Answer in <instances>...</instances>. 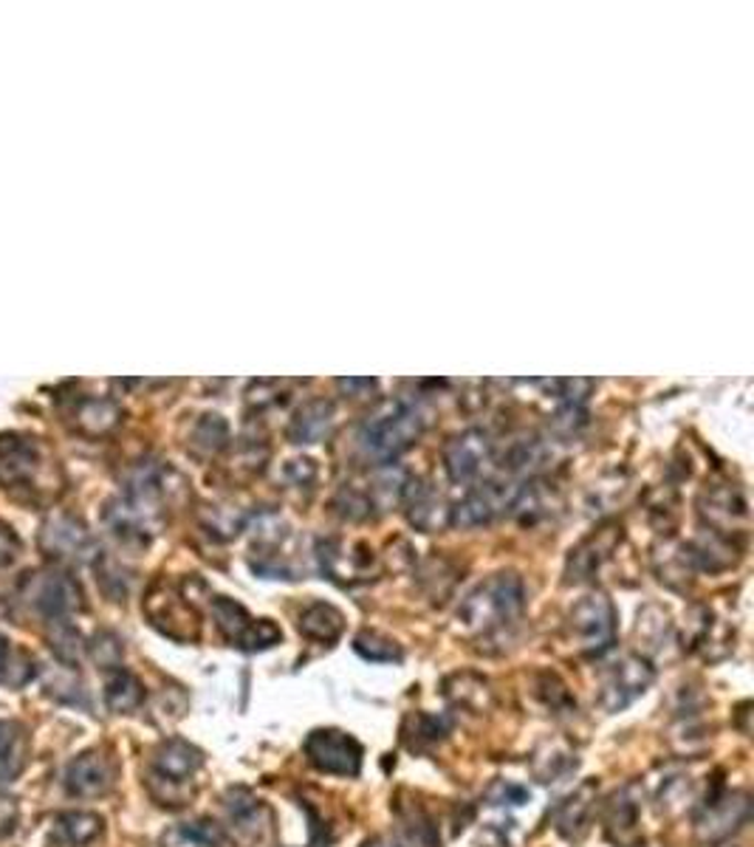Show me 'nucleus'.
Masks as SVG:
<instances>
[{"label":"nucleus","mask_w":754,"mask_h":847,"mask_svg":"<svg viewBox=\"0 0 754 847\" xmlns=\"http://www.w3.org/2000/svg\"><path fill=\"white\" fill-rule=\"evenodd\" d=\"M523 602H526V590L514 571L492 574L461 602L455 616L458 627L472 639H492L520 619Z\"/></svg>","instance_id":"nucleus-1"},{"label":"nucleus","mask_w":754,"mask_h":847,"mask_svg":"<svg viewBox=\"0 0 754 847\" xmlns=\"http://www.w3.org/2000/svg\"><path fill=\"white\" fill-rule=\"evenodd\" d=\"M425 416L412 405H390L365 421L359 432V447L368 458L390 463L407 452L425 432Z\"/></svg>","instance_id":"nucleus-2"},{"label":"nucleus","mask_w":754,"mask_h":847,"mask_svg":"<svg viewBox=\"0 0 754 847\" xmlns=\"http://www.w3.org/2000/svg\"><path fill=\"white\" fill-rule=\"evenodd\" d=\"M568 641L585 656H603L616 641V607L603 590L583 596L565 621Z\"/></svg>","instance_id":"nucleus-3"},{"label":"nucleus","mask_w":754,"mask_h":847,"mask_svg":"<svg viewBox=\"0 0 754 847\" xmlns=\"http://www.w3.org/2000/svg\"><path fill=\"white\" fill-rule=\"evenodd\" d=\"M210 610L223 639L238 650L260 652L280 645L283 639V630L272 619H254L241 602L229 599V596H216L210 602Z\"/></svg>","instance_id":"nucleus-4"},{"label":"nucleus","mask_w":754,"mask_h":847,"mask_svg":"<svg viewBox=\"0 0 754 847\" xmlns=\"http://www.w3.org/2000/svg\"><path fill=\"white\" fill-rule=\"evenodd\" d=\"M317 560L323 574L336 585H362L376 579L381 571L374 548L362 540H320Z\"/></svg>","instance_id":"nucleus-5"},{"label":"nucleus","mask_w":754,"mask_h":847,"mask_svg":"<svg viewBox=\"0 0 754 847\" xmlns=\"http://www.w3.org/2000/svg\"><path fill=\"white\" fill-rule=\"evenodd\" d=\"M145 614L156 630L176 641H196L201 636V619L192 602L181 590L156 582L145 596Z\"/></svg>","instance_id":"nucleus-6"},{"label":"nucleus","mask_w":754,"mask_h":847,"mask_svg":"<svg viewBox=\"0 0 754 847\" xmlns=\"http://www.w3.org/2000/svg\"><path fill=\"white\" fill-rule=\"evenodd\" d=\"M303 754L317 772L334 777H356L362 772V743L339 729H314L305 738Z\"/></svg>","instance_id":"nucleus-7"},{"label":"nucleus","mask_w":754,"mask_h":847,"mask_svg":"<svg viewBox=\"0 0 754 847\" xmlns=\"http://www.w3.org/2000/svg\"><path fill=\"white\" fill-rule=\"evenodd\" d=\"M656 681V667L650 665V658L639 656V652H628L619 661L608 667L599 687V707L605 712H621L639 696L650 690V683Z\"/></svg>","instance_id":"nucleus-8"},{"label":"nucleus","mask_w":754,"mask_h":847,"mask_svg":"<svg viewBox=\"0 0 754 847\" xmlns=\"http://www.w3.org/2000/svg\"><path fill=\"white\" fill-rule=\"evenodd\" d=\"M752 816V799L743 791H721L706 797L695 816V834L706 845L726 841L732 834L743 828Z\"/></svg>","instance_id":"nucleus-9"},{"label":"nucleus","mask_w":754,"mask_h":847,"mask_svg":"<svg viewBox=\"0 0 754 847\" xmlns=\"http://www.w3.org/2000/svg\"><path fill=\"white\" fill-rule=\"evenodd\" d=\"M520 487L512 481H486L463 494L455 506L450 509V525L455 529H481L489 525L498 514L512 509V500Z\"/></svg>","instance_id":"nucleus-10"},{"label":"nucleus","mask_w":754,"mask_h":847,"mask_svg":"<svg viewBox=\"0 0 754 847\" xmlns=\"http://www.w3.org/2000/svg\"><path fill=\"white\" fill-rule=\"evenodd\" d=\"M701 520L710 525V532L721 537H735L746 532L748 525V498L735 483H715L698 500Z\"/></svg>","instance_id":"nucleus-11"},{"label":"nucleus","mask_w":754,"mask_h":847,"mask_svg":"<svg viewBox=\"0 0 754 847\" xmlns=\"http://www.w3.org/2000/svg\"><path fill=\"white\" fill-rule=\"evenodd\" d=\"M116 783V760L108 749H88L76 754L65 768V791L76 799L105 797Z\"/></svg>","instance_id":"nucleus-12"},{"label":"nucleus","mask_w":754,"mask_h":847,"mask_svg":"<svg viewBox=\"0 0 754 847\" xmlns=\"http://www.w3.org/2000/svg\"><path fill=\"white\" fill-rule=\"evenodd\" d=\"M227 816L232 836L241 841L243 847H263L272 839L274 816L263 799L252 797L249 791L238 788L227 794Z\"/></svg>","instance_id":"nucleus-13"},{"label":"nucleus","mask_w":754,"mask_h":847,"mask_svg":"<svg viewBox=\"0 0 754 847\" xmlns=\"http://www.w3.org/2000/svg\"><path fill=\"white\" fill-rule=\"evenodd\" d=\"M23 594L29 605H34V610L49 621L69 619L85 605L83 590L69 574H40L38 579L29 582Z\"/></svg>","instance_id":"nucleus-14"},{"label":"nucleus","mask_w":754,"mask_h":847,"mask_svg":"<svg viewBox=\"0 0 754 847\" xmlns=\"http://www.w3.org/2000/svg\"><path fill=\"white\" fill-rule=\"evenodd\" d=\"M441 458H444V469L450 474V481L467 483L478 478L483 463L492 458V438H489L486 430H478V427L463 430L444 443Z\"/></svg>","instance_id":"nucleus-15"},{"label":"nucleus","mask_w":754,"mask_h":847,"mask_svg":"<svg viewBox=\"0 0 754 847\" xmlns=\"http://www.w3.org/2000/svg\"><path fill=\"white\" fill-rule=\"evenodd\" d=\"M621 543V525L605 523L599 525L590 537H585L577 548H570L568 563H565V582L568 585H579V582L594 579L596 571L603 568L605 560L619 548Z\"/></svg>","instance_id":"nucleus-16"},{"label":"nucleus","mask_w":754,"mask_h":847,"mask_svg":"<svg viewBox=\"0 0 754 847\" xmlns=\"http://www.w3.org/2000/svg\"><path fill=\"white\" fill-rule=\"evenodd\" d=\"M401 506H405V514L412 529H419L425 534L444 532L447 525H450V506L438 494V489L421 481V478H410L407 481L405 494H401Z\"/></svg>","instance_id":"nucleus-17"},{"label":"nucleus","mask_w":754,"mask_h":847,"mask_svg":"<svg viewBox=\"0 0 754 847\" xmlns=\"http://www.w3.org/2000/svg\"><path fill=\"white\" fill-rule=\"evenodd\" d=\"M605 836L614 847H645V834L639 825V799L633 788L616 791L603 811Z\"/></svg>","instance_id":"nucleus-18"},{"label":"nucleus","mask_w":754,"mask_h":847,"mask_svg":"<svg viewBox=\"0 0 754 847\" xmlns=\"http://www.w3.org/2000/svg\"><path fill=\"white\" fill-rule=\"evenodd\" d=\"M201 765L203 752L192 746L190 740L170 738L159 743L156 752H153V772H156L159 780H167V783H187L190 777H196Z\"/></svg>","instance_id":"nucleus-19"},{"label":"nucleus","mask_w":754,"mask_h":847,"mask_svg":"<svg viewBox=\"0 0 754 847\" xmlns=\"http://www.w3.org/2000/svg\"><path fill=\"white\" fill-rule=\"evenodd\" d=\"M336 427V407L328 399H311L294 412L289 423V438L294 443H317L334 432Z\"/></svg>","instance_id":"nucleus-20"},{"label":"nucleus","mask_w":754,"mask_h":847,"mask_svg":"<svg viewBox=\"0 0 754 847\" xmlns=\"http://www.w3.org/2000/svg\"><path fill=\"white\" fill-rule=\"evenodd\" d=\"M594 803H596V785L594 783L579 785L574 794H568V797L554 808L552 814L554 828H557L565 839H579V836L588 830Z\"/></svg>","instance_id":"nucleus-21"},{"label":"nucleus","mask_w":754,"mask_h":847,"mask_svg":"<svg viewBox=\"0 0 754 847\" xmlns=\"http://www.w3.org/2000/svg\"><path fill=\"white\" fill-rule=\"evenodd\" d=\"M684 551L695 574L698 571H712L715 574V571H726L737 563L735 543L730 537L710 532V529L701 537L692 540V543H684Z\"/></svg>","instance_id":"nucleus-22"},{"label":"nucleus","mask_w":754,"mask_h":847,"mask_svg":"<svg viewBox=\"0 0 754 847\" xmlns=\"http://www.w3.org/2000/svg\"><path fill=\"white\" fill-rule=\"evenodd\" d=\"M559 506V498L548 483L543 481H528L526 487H520L517 494L512 500L514 520L523 525H537L543 520H548L554 514V509Z\"/></svg>","instance_id":"nucleus-23"},{"label":"nucleus","mask_w":754,"mask_h":847,"mask_svg":"<svg viewBox=\"0 0 754 847\" xmlns=\"http://www.w3.org/2000/svg\"><path fill=\"white\" fill-rule=\"evenodd\" d=\"M297 627L305 639L320 641V645H334L345 630V616L339 607L328 605V602H311L300 610Z\"/></svg>","instance_id":"nucleus-24"},{"label":"nucleus","mask_w":754,"mask_h":847,"mask_svg":"<svg viewBox=\"0 0 754 847\" xmlns=\"http://www.w3.org/2000/svg\"><path fill=\"white\" fill-rule=\"evenodd\" d=\"M147 690L145 683L125 667L111 670L108 681H105V707L114 714H130L145 703Z\"/></svg>","instance_id":"nucleus-25"},{"label":"nucleus","mask_w":754,"mask_h":847,"mask_svg":"<svg viewBox=\"0 0 754 847\" xmlns=\"http://www.w3.org/2000/svg\"><path fill=\"white\" fill-rule=\"evenodd\" d=\"M636 639L645 645L647 656H653V652H664L667 647L676 645V630H672V621H670V616H667L664 607H659V605L641 607L639 621H636Z\"/></svg>","instance_id":"nucleus-26"},{"label":"nucleus","mask_w":754,"mask_h":847,"mask_svg":"<svg viewBox=\"0 0 754 847\" xmlns=\"http://www.w3.org/2000/svg\"><path fill=\"white\" fill-rule=\"evenodd\" d=\"M656 574L664 585H670L672 590H684L692 585V576H695V568H692L690 557H687L684 543H672V540H664V545L656 548Z\"/></svg>","instance_id":"nucleus-27"},{"label":"nucleus","mask_w":754,"mask_h":847,"mask_svg":"<svg viewBox=\"0 0 754 847\" xmlns=\"http://www.w3.org/2000/svg\"><path fill=\"white\" fill-rule=\"evenodd\" d=\"M43 548L51 557L63 560H83L85 551L91 548V537L85 534L83 525L63 520V523L49 525V532H43Z\"/></svg>","instance_id":"nucleus-28"},{"label":"nucleus","mask_w":754,"mask_h":847,"mask_svg":"<svg viewBox=\"0 0 754 847\" xmlns=\"http://www.w3.org/2000/svg\"><path fill=\"white\" fill-rule=\"evenodd\" d=\"M444 692L455 707L472 709V712H483L492 703L489 681L475 676V672H455V676H450L444 681Z\"/></svg>","instance_id":"nucleus-29"},{"label":"nucleus","mask_w":754,"mask_h":847,"mask_svg":"<svg viewBox=\"0 0 754 847\" xmlns=\"http://www.w3.org/2000/svg\"><path fill=\"white\" fill-rule=\"evenodd\" d=\"M574 768H577V757H574V752H570L565 743H559V740L543 743L532 757V774L540 783H557V780H563L565 774H570Z\"/></svg>","instance_id":"nucleus-30"},{"label":"nucleus","mask_w":754,"mask_h":847,"mask_svg":"<svg viewBox=\"0 0 754 847\" xmlns=\"http://www.w3.org/2000/svg\"><path fill=\"white\" fill-rule=\"evenodd\" d=\"M102 830H105V819L94 811H69V814H60L57 819L60 839L71 847L91 845L100 839Z\"/></svg>","instance_id":"nucleus-31"},{"label":"nucleus","mask_w":754,"mask_h":847,"mask_svg":"<svg viewBox=\"0 0 754 847\" xmlns=\"http://www.w3.org/2000/svg\"><path fill=\"white\" fill-rule=\"evenodd\" d=\"M229 443V423L218 412H203L190 432V449L198 458H216Z\"/></svg>","instance_id":"nucleus-32"},{"label":"nucleus","mask_w":754,"mask_h":847,"mask_svg":"<svg viewBox=\"0 0 754 847\" xmlns=\"http://www.w3.org/2000/svg\"><path fill=\"white\" fill-rule=\"evenodd\" d=\"M545 458H548V449L537 436H520L503 452V469L509 474H532L543 467Z\"/></svg>","instance_id":"nucleus-33"},{"label":"nucleus","mask_w":754,"mask_h":847,"mask_svg":"<svg viewBox=\"0 0 754 847\" xmlns=\"http://www.w3.org/2000/svg\"><path fill=\"white\" fill-rule=\"evenodd\" d=\"M223 828L212 819H196V823L176 825L165 830L161 847H221Z\"/></svg>","instance_id":"nucleus-34"},{"label":"nucleus","mask_w":754,"mask_h":847,"mask_svg":"<svg viewBox=\"0 0 754 847\" xmlns=\"http://www.w3.org/2000/svg\"><path fill=\"white\" fill-rule=\"evenodd\" d=\"M407 481H410V478L405 474V469L394 467V463L381 467L379 472L374 474V481H370V489H368V498L370 503H374V509L387 512L390 506L401 503V494H405Z\"/></svg>","instance_id":"nucleus-35"},{"label":"nucleus","mask_w":754,"mask_h":847,"mask_svg":"<svg viewBox=\"0 0 754 847\" xmlns=\"http://www.w3.org/2000/svg\"><path fill=\"white\" fill-rule=\"evenodd\" d=\"M49 641H51V652L57 656L60 665L74 667L76 670V665H80V656H83V650H85L80 630H76L74 625H69V619L49 621Z\"/></svg>","instance_id":"nucleus-36"},{"label":"nucleus","mask_w":754,"mask_h":847,"mask_svg":"<svg viewBox=\"0 0 754 847\" xmlns=\"http://www.w3.org/2000/svg\"><path fill=\"white\" fill-rule=\"evenodd\" d=\"M203 529L218 540H232L247 529L249 514L241 506H210L201 514Z\"/></svg>","instance_id":"nucleus-37"},{"label":"nucleus","mask_w":754,"mask_h":847,"mask_svg":"<svg viewBox=\"0 0 754 847\" xmlns=\"http://www.w3.org/2000/svg\"><path fill=\"white\" fill-rule=\"evenodd\" d=\"M444 734H447V723L425 712L410 714V718L405 721V726H401V740H405L412 752H416V749L432 746V743H438Z\"/></svg>","instance_id":"nucleus-38"},{"label":"nucleus","mask_w":754,"mask_h":847,"mask_svg":"<svg viewBox=\"0 0 754 847\" xmlns=\"http://www.w3.org/2000/svg\"><path fill=\"white\" fill-rule=\"evenodd\" d=\"M354 650L359 652L365 661H376V665H390V661H401V647L396 645L390 636L379 630H362L354 639Z\"/></svg>","instance_id":"nucleus-39"},{"label":"nucleus","mask_w":754,"mask_h":847,"mask_svg":"<svg viewBox=\"0 0 754 847\" xmlns=\"http://www.w3.org/2000/svg\"><path fill=\"white\" fill-rule=\"evenodd\" d=\"M23 726L18 721H0V774L14 772L20 765V746H23Z\"/></svg>","instance_id":"nucleus-40"},{"label":"nucleus","mask_w":754,"mask_h":847,"mask_svg":"<svg viewBox=\"0 0 754 847\" xmlns=\"http://www.w3.org/2000/svg\"><path fill=\"white\" fill-rule=\"evenodd\" d=\"M88 656L91 661H94L100 670H116V667H122V645L119 639H116L114 632H96L94 639L88 641Z\"/></svg>","instance_id":"nucleus-41"},{"label":"nucleus","mask_w":754,"mask_h":847,"mask_svg":"<svg viewBox=\"0 0 754 847\" xmlns=\"http://www.w3.org/2000/svg\"><path fill=\"white\" fill-rule=\"evenodd\" d=\"M401 825H405L407 836L412 841H419L421 847H438V834L432 828V819L419 808V805H410L407 811H399Z\"/></svg>","instance_id":"nucleus-42"},{"label":"nucleus","mask_w":754,"mask_h":847,"mask_svg":"<svg viewBox=\"0 0 754 847\" xmlns=\"http://www.w3.org/2000/svg\"><path fill=\"white\" fill-rule=\"evenodd\" d=\"M334 506L345 520H368L374 514V503H370L368 492H362L356 487H345L343 492L336 494Z\"/></svg>","instance_id":"nucleus-43"},{"label":"nucleus","mask_w":754,"mask_h":847,"mask_svg":"<svg viewBox=\"0 0 754 847\" xmlns=\"http://www.w3.org/2000/svg\"><path fill=\"white\" fill-rule=\"evenodd\" d=\"M317 461L314 458H292V461H285L283 469H280V478H283L285 483L292 489H314V483H317Z\"/></svg>","instance_id":"nucleus-44"},{"label":"nucleus","mask_w":754,"mask_h":847,"mask_svg":"<svg viewBox=\"0 0 754 847\" xmlns=\"http://www.w3.org/2000/svg\"><path fill=\"white\" fill-rule=\"evenodd\" d=\"M692 783L687 777H672L670 783L661 788V811H667V814H681V811L687 808V805L692 803Z\"/></svg>","instance_id":"nucleus-45"},{"label":"nucleus","mask_w":754,"mask_h":847,"mask_svg":"<svg viewBox=\"0 0 754 847\" xmlns=\"http://www.w3.org/2000/svg\"><path fill=\"white\" fill-rule=\"evenodd\" d=\"M247 401L249 407L258 412L266 410V407L283 405V381H272V379L252 381V385H249Z\"/></svg>","instance_id":"nucleus-46"},{"label":"nucleus","mask_w":754,"mask_h":847,"mask_svg":"<svg viewBox=\"0 0 754 847\" xmlns=\"http://www.w3.org/2000/svg\"><path fill=\"white\" fill-rule=\"evenodd\" d=\"M552 427L559 438H574L585 427V410L579 405H565L563 410L554 416Z\"/></svg>","instance_id":"nucleus-47"},{"label":"nucleus","mask_w":754,"mask_h":847,"mask_svg":"<svg viewBox=\"0 0 754 847\" xmlns=\"http://www.w3.org/2000/svg\"><path fill=\"white\" fill-rule=\"evenodd\" d=\"M489 803L492 805H523L528 803V791L523 788V785H514V783H495L492 788H489Z\"/></svg>","instance_id":"nucleus-48"},{"label":"nucleus","mask_w":754,"mask_h":847,"mask_svg":"<svg viewBox=\"0 0 754 847\" xmlns=\"http://www.w3.org/2000/svg\"><path fill=\"white\" fill-rule=\"evenodd\" d=\"M20 823V803L12 794H0V839L14 834Z\"/></svg>","instance_id":"nucleus-49"},{"label":"nucleus","mask_w":754,"mask_h":847,"mask_svg":"<svg viewBox=\"0 0 754 847\" xmlns=\"http://www.w3.org/2000/svg\"><path fill=\"white\" fill-rule=\"evenodd\" d=\"M20 551H23V545H20L18 534H14L9 525L0 523V568L12 565L14 560L20 557Z\"/></svg>","instance_id":"nucleus-50"},{"label":"nucleus","mask_w":754,"mask_h":847,"mask_svg":"<svg viewBox=\"0 0 754 847\" xmlns=\"http://www.w3.org/2000/svg\"><path fill=\"white\" fill-rule=\"evenodd\" d=\"M339 390L345 393V396H350V399H368L370 393L376 390V379H339Z\"/></svg>","instance_id":"nucleus-51"},{"label":"nucleus","mask_w":754,"mask_h":847,"mask_svg":"<svg viewBox=\"0 0 754 847\" xmlns=\"http://www.w3.org/2000/svg\"><path fill=\"white\" fill-rule=\"evenodd\" d=\"M362 847H399L394 839H385V836H374V839H368Z\"/></svg>","instance_id":"nucleus-52"},{"label":"nucleus","mask_w":754,"mask_h":847,"mask_svg":"<svg viewBox=\"0 0 754 847\" xmlns=\"http://www.w3.org/2000/svg\"><path fill=\"white\" fill-rule=\"evenodd\" d=\"M721 847H737V845H721Z\"/></svg>","instance_id":"nucleus-53"}]
</instances>
